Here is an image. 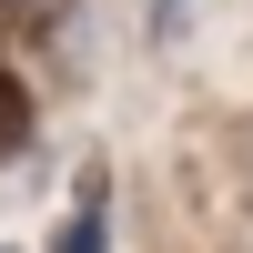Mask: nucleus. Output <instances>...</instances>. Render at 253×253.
<instances>
[{
	"label": "nucleus",
	"mask_w": 253,
	"mask_h": 253,
	"mask_svg": "<svg viewBox=\"0 0 253 253\" xmlns=\"http://www.w3.org/2000/svg\"><path fill=\"white\" fill-rule=\"evenodd\" d=\"M101 243H112V203H101V182H81L71 223H61V253H101Z\"/></svg>",
	"instance_id": "obj_1"
},
{
	"label": "nucleus",
	"mask_w": 253,
	"mask_h": 253,
	"mask_svg": "<svg viewBox=\"0 0 253 253\" xmlns=\"http://www.w3.org/2000/svg\"><path fill=\"white\" fill-rule=\"evenodd\" d=\"M182 10L193 0H152V41H182Z\"/></svg>",
	"instance_id": "obj_2"
}]
</instances>
